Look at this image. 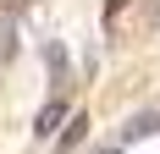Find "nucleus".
I'll return each mask as SVG.
<instances>
[{
	"mask_svg": "<svg viewBox=\"0 0 160 154\" xmlns=\"http://www.w3.org/2000/svg\"><path fill=\"white\" fill-rule=\"evenodd\" d=\"M94 154H122V143H105V149H94Z\"/></svg>",
	"mask_w": 160,
	"mask_h": 154,
	"instance_id": "6e6552de",
	"label": "nucleus"
},
{
	"mask_svg": "<svg viewBox=\"0 0 160 154\" xmlns=\"http://www.w3.org/2000/svg\"><path fill=\"white\" fill-rule=\"evenodd\" d=\"M6 61H17V22H11V11H0V66Z\"/></svg>",
	"mask_w": 160,
	"mask_h": 154,
	"instance_id": "7ed1b4c3",
	"label": "nucleus"
},
{
	"mask_svg": "<svg viewBox=\"0 0 160 154\" xmlns=\"http://www.w3.org/2000/svg\"><path fill=\"white\" fill-rule=\"evenodd\" d=\"M160 132V110H144V116H132L127 132H122V143H138V138H155Z\"/></svg>",
	"mask_w": 160,
	"mask_h": 154,
	"instance_id": "f257e3e1",
	"label": "nucleus"
},
{
	"mask_svg": "<svg viewBox=\"0 0 160 154\" xmlns=\"http://www.w3.org/2000/svg\"><path fill=\"white\" fill-rule=\"evenodd\" d=\"M44 66H50L55 83H66V50H61V44H44Z\"/></svg>",
	"mask_w": 160,
	"mask_h": 154,
	"instance_id": "39448f33",
	"label": "nucleus"
},
{
	"mask_svg": "<svg viewBox=\"0 0 160 154\" xmlns=\"http://www.w3.org/2000/svg\"><path fill=\"white\" fill-rule=\"evenodd\" d=\"M55 127H66V105H61V99H50V105L39 110V121H33V132H39V138H50Z\"/></svg>",
	"mask_w": 160,
	"mask_h": 154,
	"instance_id": "f03ea898",
	"label": "nucleus"
},
{
	"mask_svg": "<svg viewBox=\"0 0 160 154\" xmlns=\"http://www.w3.org/2000/svg\"><path fill=\"white\" fill-rule=\"evenodd\" d=\"M83 132H88V116H66V132H61V143H55V149H78V143H83Z\"/></svg>",
	"mask_w": 160,
	"mask_h": 154,
	"instance_id": "20e7f679",
	"label": "nucleus"
},
{
	"mask_svg": "<svg viewBox=\"0 0 160 154\" xmlns=\"http://www.w3.org/2000/svg\"><path fill=\"white\" fill-rule=\"evenodd\" d=\"M0 11H11V17H17V11H28V0H0Z\"/></svg>",
	"mask_w": 160,
	"mask_h": 154,
	"instance_id": "0eeeda50",
	"label": "nucleus"
},
{
	"mask_svg": "<svg viewBox=\"0 0 160 154\" xmlns=\"http://www.w3.org/2000/svg\"><path fill=\"white\" fill-rule=\"evenodd\" d=\"M122 11H127V0H105V22H116Z\"/></svg>",
	"mask_w": 160,
	"mask_h": 154,
	"instance_id": "423d86ee",
	"label": "nucleus"
}]
</instances>
